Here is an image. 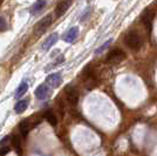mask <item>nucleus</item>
Returning a JSON list of instances; mask_svg holds the SVG:
<instances>
[{"mask_svg":"<svg viewBox=\"0 0 157 156\" xmlns=\"http://www.w3.org/2000/svg\"><path fill=\"white\" fill-rule=\"evenodd\" d=\"M125 45L132 51H138L142 47V39L140 34L136 32H129L125 35Z\"/></svg>","mask_w":157,"mask_h":156,"instance_id":"f257e3e1","label":"nucleus"},{"mask_svg":"<svg viewBox=\"0 0 157 156\" xmlns=\"http://www.w3.org/2000/svg\"><path fill=\"white\" fill-rule=\"evenodd\" d=\"M125 59V53L122 49H114L108 54V58H107V62L110 64V65H117L120 62H122Z\"/></svg>","mask_w":157,"mask_h":156,"instance_id":"f03ea898","label":"nucleus"},{"mask_svg":"<svg viewBox=\"0 0 157 156\" xmlns=\"http://www.w3.org/2000/svg\"><path fill=\"white\" fill-rule=\"evenodd\" d=\"M52 21H53L52 14H48V15H46V17H44V18H42V19L40 20L39 22L34 26V33H38V34L44 33L48 27L51 26Z\"/></svg>","mask_w":157,"mask_h":156,"instance_id":"7ed1b4c3","label":"nucleus"},{"mask_svg":"<svg viewBox=\"0 0 157 156\" xmlns=\"http://www.w3.org/2000/svg\"><path fill=\"white\" fill-rule=\"evenodd\" d=\"M72 5V0H62L61 2L58 4V6L55 7V17L60 18L68 11V8Z\"/></svg>","mask_w":157,"mask_h":156,"instance_id":"20e7f679","label":"nucleus"},{"mask_svg":"<svg viewBox=\"0 0 157 156\" xmlns=\"http://www.w3.org/2000/svg\"><path fill=\"white\" fill-rule=\"evenodd\" d=\"M46 82L51 86V87H53V88H56V87H59V86L61 85V82H62V76H61L60 73H54V74H51V75L47 76Z\"/></svg>","mask_w":157,"mask_h":156,"instance_id":"39448f33","label":"nucleus"},{"mask_svg":"<svg viewBox=\"0 0 157 156\" xmlns=\"http://www.w3.org/2000/svg\"><path fill=\"white\" fill-rule=\"evenodd\" d=\"M154 12L151 11V10H145L143 13H142V17H141V19H142V22H143L145 27L150 31L151 29V24H152V20H154Z\"/></svg>","mask_w":157,"mask_h":156,"instance_id":"423d86ee","label":"nucleus"},{"mask_svg":"<svg viewBox=\"0 0 157 156\" xmlns=\"http://www.w3.org/2000/svg\"><path fill=\"white\" fill-rule=\"evenodd\" d=\"M45 6H46V0H36L29 8V13L32 15H35V14L40 13L45 8Z\"/></svg>","mask_w":157,"mask_h":156,"instance_id":"0eeeda50","label":"nucleus"},{"mask_svg":"<svg viewBox=\"0 0 157 156\" xmlns=\"http://www.w3.org/2000/svg\"><path fill=\"white\" fill-rule=\"evenodd\" d=\"M56 41H58V33H52V34L45 40V42L42 44V49H44V51H48L49 48H52L53 46L56 44Z\"/></svg>","mask_w":157,"mask_h":156,"instance_id":"6e6552de","label":"nucleus"},{"mask_svg":"<svg viewBox=\"0 0 157 156\" xmlns=\"http://www.w3.org/2000/svg\"><path fill=\"white\" fill-rule=\"evenodd\" d=\"M78 27H72L68 32L65 34V37H63V40H65L66 42H73L74 40L78 38Z\"/></svg>","mask_w":157,"mask_h":156,"instance_id":"1a4fd4ad","label":"nucleus"},{"mask_svg":"<svg viewBox=\"0 0 157 156\" xmlns=\"http://www.w3.org/2000/svg\"><path fill=\"white\" fill-rule=\"evenodd\" d=\"M78 91L74 89V88H68L67 91V101L72 106H75L78 103Z\"/></svg>","mask_w":157,"mask_h":156,"instance_id":"9d476101","label":"nucleus"},{"mask_svg":"<svg viewBox=\"0 0 157 156\" xmlns=\"http://www.w3.org/2000/svg\"><path fill=\"white\" fill-rule=\"evenodd\" d=\"M48 92H49V89L46 85H40L35 91V96L39 100H45L48 95Z\"/></svg>","mask_w":157,"mask_h":156,"instance_id":"9b49d317","label":"nucleus"},{"mask_svg":"<svg viewBox=\"0 0 157 156\" xmlns=\"http://www.w3.org/2000/svg\"><path fill=\"white\" fill-rule=\"evenodd\" d=\"M27 107H28V100H19L14 106V111L18 114H21L26 111Z\"/></svg>","mask_w":157,"mask_h":156,"instance_id":"f8f14e48","label":"nucleus"},{"mask_svg":"<svg viewBox=\"0 0 157 156\" xmlns=\"http://www.w3.org/2000/svg\"><path fill=\"white\" fill-rule=\"evenodd\" d=\"M19 128H20L21 134H22V136H27V134H28V133H29V130H31V123H29V121H28V120H24V121H21Z\"/></svg>","mask_w":157,"mask_h":156,"instance_id":"ddd939ff","label":"nucleus"},{"mask_svg":"<svg viewBox=\"0 0 157 156\" xmlns=\"http://www.w3.org/2000/svg\"><path fill=\"white\" fill-rule=\"evenodd\" d=\"M27 91H28V85H27V82L22 81L19 85V87L17 88V91H15V98L19 99L20 96H22Z\"/></svg>","mask_w":157,"mask_h":156,"instance_id":"4468645a","label":"nucleus"},{"mask_svg":"<svg viewBox=\"0 0 157 156\" xmlns=\"http://www.w3.org/2000/svg\"><path fill=\"white\" fill-rule=\"evenodd\" d=\"M45 119H46L47 121L52 124V126H56V123H58L56 116H55L51 111H47L46 113H45Z\"/></svg>","mask_w":157,"mask_h":156,"instance_id":"2eb2a0df","label":"nucleus"},{"mask_svg":"<svg viewBox=\"0 0 157 156\" xmlns=\"http://www.w3.org/2000/svg\"><path fill=\"white\" fill-rule=\"evenodd\" d=\"M12 143H13V147L15 148L17 151H21V142H20V138L18 136H13L12 138Z\"/></svg>","mask_w":157,"mask_h":156,"instance_id":"dca6fc26","label":"nucleus"},{"mask_svg":"<svg viewBox=\"0 0 157 156\" xmlns=\"http://www.w3.org/2000/svg\"><path fill=\"white\" fill-rule=\"evenodd\" d=\"M111 41H113V40H108V41H105V44H103V45L101 46L100 48H98V49H96V52H95V54H101L102 52H105V49H107V48L109 47V45L111 44Z\"/></svg>","mask_w":157,"mask_h":156,"instance_id":"f3484780","label":"nucleus"},{"mask_svg":"<svg viewBox=\"0 0 157 156\" xmlns=\"http://www.w3.org/2000/svg\"><path fill=\"white\" fill-rule=\"evenodd\" d=\"M7 29V22L4 17L0 15V32H5Z\"/></svg>","mask_w":157,"mask_h":156,"instance_id":"a211bd4d","label":"nucleus"},{"mask_svg":"<svg viewBox=\"0 0 157 156\" xmlns=\"http://www.w3.org/2000/svg\"><path fill=\"white\" fill-rule=\"evenodd\" d=\"M10 151L8 147H4V148H0V156H5Z\"/></svg>","mask_w":157,"mask_h":156,"instance_id":"6ab92c4d","label":"nucleus"},{"mask_svg":"<svg viewBox=\"0 0 157 156\" xmlns=\"http://www.w3.org/2000/svg\"><path fill=\"white\" fill-rule=\"evenodd\" d=\"M89 12H90V10H89V8H88V10H87V14H89ZM87 14H86V15H87ZM83 20H86L85 14H83V17H82V18H81V21H83Z\"/></svg>","mask_w":157,"mask_h":156,"instance_id":"aec40b11","label":"nucleus"}]
</instances>
